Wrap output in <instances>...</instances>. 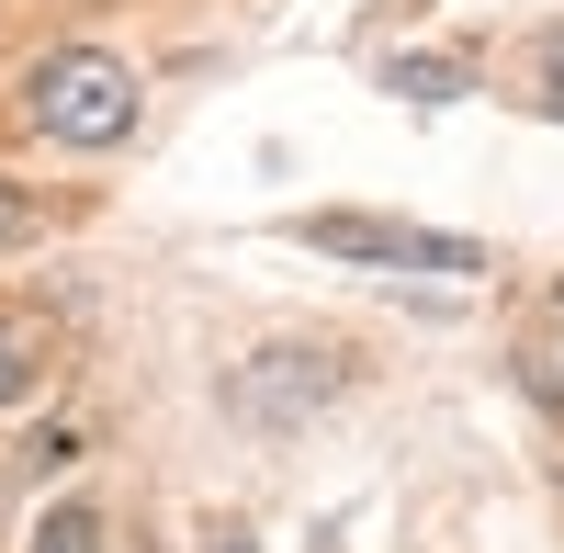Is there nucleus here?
<instances>
[{
  "mask_svg": "<svg viewBox=\"0 0 564 553\" xmlns=\"http://www.w3.org/2000/svg\"><path fill=\"white\" fill-rule=\"evenodd\" d=\"M45 226H57V215H45V204L23 193V181H0V249H34Z\"/></svg>",
  "mask_w": 564,
  "mask_h": 553,
  "instance_id": "nucleus-6",
  "label": "nucleus"
},
{
  "mask_svg": "<svg viewBox=\"0 0 564 553\" xmlns=\"http://www.w3.org/2000/svg\"><path fill=\"white\" fill-rule=\"evenodd\" d=\"M542 68H553V79H564V34H553V57H542ZM553 113H564V90H553Z\"/></svg>",
  "mask_w": 564,
  "mask_h": 553,
  "instance_id": "nucleus-10",
  "label": "nucleus"
},
{
  "mask_svg": "<svg viewBox=\"0 0 564 553\" xmlns=\"http://www.w3.org/2000/svg\"><path fill=\"white\" fill-rule=\"evenodd\" d=\"M23 464H34V475H57V464H79V430H34V441H23Z\"/></svg>",
  "mask_w": 564,
  "mask_h": 553,
  "instance_id": "nucleus-8",
  "label": "nucleus"
},
{
  "mask_svg": "<svg viewBox=\"0 0 564 553\" xmlns=\"http://www.w3.org/2000/svg\"><path fill=\"white\" fill-rule=\"evenodd\" d=\"M34 373H45V361H34V339L12 328V316H0V406H12V395H34Z\"/></svg>",
  "mask_w": 564,
  "mask_h": 553,
  "instance_id": "nucleus-7",
  "label": "nucleus"
},
{
  "mask_svg": "<svg viewBox=\"0 0 564 553\" xmlns=\"http://www.w3.org/2000/svg\"><path fill=\"white\" fill-rule=\"evenodd\" d=\"M294 238L316 260H350V271H441V283H475L486 249L452 238V226H406V215H294Z\"/></svg>",
  "mask_w": 564,
  "mask_h": 553,
  "instance_id": "nucleus-3",
  "label": "nucleus"
},
{
  "mask_svg": "<svg viewBox=\"0 0 564 553\" xmlns=\"http://www.w3.org/2000/svg\"><path fill=\"white\" fill-rule=\"evenodd\" d=\"M384 90H395V102H452L463 68H452V57H395V68H384Z\"/></svg>",
  "mask_w": 564,
  "mask_h": 553,
  "instance_id": "nucleus-5",
  "label": "nucleus"
},
{
  "mask_svg": "<svg viewBox=\"0 0 564 553\" xmlns=\"http://www.w3.org/2000/svg\"><path fill=\"white\" fill-rule=\"evenodd\" d=\"M23 113L57 148H124L135 135V68L113 45H57V57L23 68Z\"/></svg>",
  "mask_w": 564,
  "mask_h": 553,
  "instance_id": "nucleus-1",
  "label": "nucleus"
},
{
  "mask_svg": "<svg viewBox=\"0 0 564 553\" xmlns=\"http://www.w3.org/2000/svg\"><path fill=\"white\" fill-rule=\"evenodd\" d=\"M339 395H350V350L339 339H271V350H249L238 373H226V406H238L249 430H305Z\"/></svg>",
  "mask_w": 564,
  "mask_h": 553,
  "instance_id": "nucleus-2",
  "label": "nucleus"
},
{
  "mask_svg": "<svg viewBox=\"0 0 564 553\" xmlns=\"http://www.w3.org/2000/svg\"><path fill=\"white\" fill-rule=\"evenodd\" d=\"M34 553H113V542H102V509H79V497H68V509H45V520H34Z\"/></svg>",
  "mask_w": 564,
  "mask_h": 553,
  "instance_id": "nucleus-4",
  "label": "nucleus"
},
{
  "mask_svg": "<svg viewBox=\"0 0 564 553\" xmlns=\"http://www.w3.org/2000/svg\"><path fill=\"white\" fill-rule=\"evenodd\" d=\"M204 553H260V542H249L238 520H215V531H204Z\"/></svg>",
  "mask_w": 564,
  "mask_h": 553,
  "instance_id": "nucleus-9",
  "label": "nucleus"
}]
</instances>
